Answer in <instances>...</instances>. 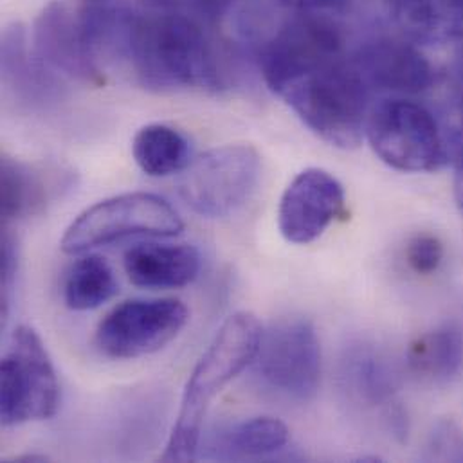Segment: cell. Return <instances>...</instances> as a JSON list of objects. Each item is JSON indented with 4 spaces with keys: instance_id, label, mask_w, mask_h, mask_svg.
<instances>
[{
    "instance_id": "cell-8",
    "label": "cell",
    "mask_w": 463,
    "mask_h": 463,
    "mask_svg": "<svg viewBox=\"0 0 463 463\" xmlns=\"http://www.w3.org/2000/svg\"><path fill=\"white\" fill-rule=\"evenodd\" d=\"M254 370L265 388L285 399H314L321 383V343L314 325L301 317L272 323L263 330Z\"/></svg>"
},
{
    "instance_id": "cell-18",
    "label": "cell",
    "mask_w": 463,
    "mask_h": 463,
    "mask_svg": "<svg viewBox=\"0 0 463 463\" xmlns=\"http://www.w3.org/2000/svg\"><path fill=\"white\" fill-rule=\"evenodd\" d=\"M132 156L146 175L168 177L188 168L192 163V146L188 137L175 127L150 123L136 134Z\"/></svg>"
},
{
    "instance_id": "cell-15",
    "label": "cell",
    "mask_w": 463,
    "mask_h": 463,
    "mask_svg": "<svg viewBox=\"0 0 463 463\" xmlns=\"http://www.w3.org/2000/svg\"><path fill=\"white\" fill-rule=\"evenodd\" d=\"M402 36L420 45L463 40V0H384Z\"/></svg>"
},
{
    "instance_id": "cell-27",
    "label": "cell",
    "mask_w": 463,
    "mask_h": 463,
    "mask_svg": "<svg viewBox=\"0 0 463 463\" xmlns=\"http://www.w3.org/2000/svg\"><path fill=\"white\" fill-rule=\"evenodd\" d=\"M455 83L463 87V47L460 54H458L457 65H455Z\"/></svg>"
},
{
    "instance_id": "cell-12",
    "label": "cell",
    "mask_w": 463,
    "mask_h": 463,
    "mask_svg": "<svg viewBox=\"0 0 463 463\" xmlns=\"http://www.w3.org/2000/svg\"><path fill=\"white\" fill-rule=\"evenodd\" d=\"M350 60L372 92L415 96L431 89L437 78L430 60L406 40L373 38Z\"/></svg>"
},
{
    "instance_id": "cell-22",
    "label": "cell",
    "mask_w": 463,
    "mask_h": 463,
    "mask_svg": "<svg viewBox=\"0 0 463 463\" xmlns=\"http://www.w3.org/2000/svg\"><path fill=\"white\" fill-rule=\"evenodd\" d=\"M424 460L463 462V430L455 420L440 419L433 424L426 440Z\"/></svg>"
},
{
    "instance_id": "cell-14",
    "label": "cell",
    "mask_w": 463,
    "mask_h": 463,
    "mask_svg": "<svg viewBox=\"0 0 463 463\" xmlns=\"http://www.w3.org/2000/svg\"><path fill=\"white\" fill-rule=\"evenodd\" d=\"M0 210L4 224L20 222L40 215L61 190V174L47 172L42 166L29 165L4 156L0 165Z\"/></svg>"
},
{
    "instance_id": "cell-1",
    "label": "cell",
    "mask_w": 463,
    "mask_h": 463,
    "mask_svg": "<svg viewBox=\"0 0 463 463\" xmlns=\"http://www.w3.org/2000/svg\"><path fill=\"white\" fill-rule=\"evenodd\" d=\"M83 13L98 56L116 54L145 87L217 90L224 85L213 45L195 20L103 4H92Z\"/></svg>"
},
{
    "instance_id": "cell-4",
    "label": "cell",
    "mask_w": 463,
    "mask_h": 463,
    "mask_svg": "<svg viewBox=\"0 0 463 463\" xmlns=\"http://www.w3.org/2000/svg\"><path fill=\"white\" fill-rule=\"evenodd\" d=\"M366 137L375 156L399 172H437L449 161L448 137L433 112L402 98L370 110Z\"/></svg>"
},
{
    "instance_id": "cell-23",
    "label": "cell",
    "mask_w": 463,
    "mask_h": 463,
    "mask_svg": "<svg viewBox=\"0 0 463 463\" xmlns=\"http://www.w3.org/2000/svg\"><path fill=\"white\" fill-rule=\"evenodd\" d=\"M444 243L435 234H417L406 245V261L408 265L422 276L437 272L444 261Z\"/></svg>"
},
{
    "instance_id": "cell-11",
    "label": "cell",
    "mask_w": 463,
    "mask_h": 463,
    "mask_svg": "<svg viewBox=\"0 0 463 463\" xmlns=\"http://www.w3.org/2000/svg\"><path fill=\"white\" fill-rule=\"evenodd\" d=\"M343 184L326 170L307 168L285 188L278 208V228L290 243L317 240L345 215Z\"/></svg>"
},
{
    "instance_id": "cell-5",
    "label": "cell",
    "mask_w": 463,
    "mask_h": 463,
    "mask_svg": "<svg viewBox=\"0 0 463 463\" xmlns=\"http://www.w3.org/2000/svg\"><path fill=\"white\" fill-rule=\"evenodd\" d=\"M184 230L179 213L168 201L154 194H123L105 199L83 213L67 228L61 249L67 254H81L130 236H177Z\"/></svg>"
},
{
    "instance_id": "cell-24",
    "label": "cell",
    "mask_w": 463,
    "mask_h": 463,
    "mask_svg": "<svg viewBox=\"0 0 463 463\" xmlns=\"http://www.w3.org/2000/svg\"><path fill=\"white\" fill-rule=\"evenodd\" d=\"M2 261H0V283H2V317L5 319L9 314L11 294L18 270V245L14 236L9 232L7 226L2 234Z\"/></svg>"
},
{
    "instance_id": "cell-16",
    "label": "cell",
    "mask_w": 463,
    "mask_h": 463,
    "mask_svg": "<svg viewBox=\"0 0 463 463\" xmlns=\"http://www.w3.org/2000/svg\"><path fill=\"white\" fill-rule=\"evenodd\" d=\"M288 444V428L272 417L234 422L213 437L212 457L219 460L267 458Z\"/></svg>"
},
{
    "instance_id": "cell-26",
    "label": "cell",
    "mask_w": 463,
    "mask_h": 463,
    "mask_svg": "<svg viewBox=\"0 0 463 463\" xmlns=\"http://www.w3.org/2000/svg\"><path fill=\"white\" fill-rule=\"evenodd\" d=\"M278 2L298 11H314V9H321L334 4V0H278Z\"/></svg>"
},
{
    "instance_id": "cell-17",
    "label": "cell",
    "mask_w": 463,
    "mask_h": 463,
    "mask_svg": "<svg viewBox=\"0 0 463 463\" xmlns=\"http://www.w3.org/2000/svg\"><path fill=\"white\" fill-rule=\"evenodd\" d=\"M27 34L20 24L5 27L2 36V76L5 85L29 103H42L54 92L51 71L27 47Z\"/></svg>"
},
{
    "instance_id": "cell-20",
    "label": "cell",
    "mask_w": 463,
    "mask_h": 463,
    "mask_svg": "<svg viewBox=\"0 0 463 463\" xmlns=\"http://www.w3.org/2000/svg\"><path fill=\"white\" fill-rule=\"evenodd\" d=\"M61 288L65 305L71 310L85 312L110 301L118 292V279L105 258L87 254L67 269Z\"/></svg>"
},
{
    "instance_id": "cell-2",
    "label": "cell",
    "mask_w": 463,
    "mask_h": 463,
    "mask_svg": "<svg viewBox=\"0 0 463 463\" xmlns=\"http://www.w3.org/2000/svg\"><path fill=\"white\" fill-rule=\"evenodd\" d=\"M272 92L335 148H357L366 136L372 90L350 58L337 56L305 67L279 81Z\"/></svg>"
},
{
    "instance_id": "cell-3",
    "label": "cell",
    "mask_w": 463,
    "mask_h": 463,
    "mask_svg": "<svg viewBox=\"0 0 463 463\" xmlns=\"http://www.w3.org/2000/svg\"><path fill=\"white\" fill-rule=\"evenodd\" d=\"M261 335L263 328L250 312H236L224 321L186 384L181 411L163 455L165 462L195 460L212 402L254 363Z\"/></svg>"
},
{
    "instance_id": "cell-19",
    "label": "cell",
    "mask_w": 463,
    "mask_h": 463,
    "mask_svg": "<svg viewBox=\"0 0 463 463\" xmlns=\"http://www.w3.org/2000/svg\"><path fill=\"white\" fill-rule=\"evenodd\" d=\"M410 370L435 384L451 381L462 368L463 332L457 325H444L426 332L408 350Z\"/></svg>"
},
{
    "instance_id": "cell-13",
    "label": "cell",
    "mask_w": 463,
    "mask_h": 463,
    "mask_svg": "<svg viewBox=\"0 0 463 463\" xmlns=\"http://www.w3.org/2000/svg\"><path fill=\"white\" fill-rule=\"evenodd\" d=\"M125 272L136 287L181 288L201 272V254L190 243H137L125 252Z\"/></svg>"
},
{
    "instance_id": "cell-10",
    "label": "cell",
    "mask_w": 463,
    "mask_h": 463,
    "mask_svg": "<svg viewBox=\"0 0 463 463\" xmlns=\"http://www.w3.org/2000/svg\"><path fill=\"white\" fill-rule=\"evenodd\" d=\"M33 54L51 72L90 85L105 81L83 9L76 11L61 2L47 4L34 20Z\"/></svg>"
},
{
    "instance_id": "cell-7",
    "label": "cell",
    "mask_w": 463,
    "mask_h": 463,
    "mask_svg": "<svg viewBox=\"0 0 463 463\" xmlns=\"http://www.w3.org/2000/svg\"><path fill=\"white\" fill-rule=\"evenodd\" d=\"M260 175L261 159L256 148L224 145L188 165L179 183V194L197 215L224 219L250 201Z\"/></svg>"
},
{
    "instance_id": "cell-21",
    "label": "cell",
    "mask_w": 463,
    "mask_h": 463,
    "mask_svg": "<svg viewBox=\"0 0 463 463\" xmlns=\"http://www.w3.org/2000/svg\"><path fill=\"white\" fill-rule=\"evenodd\" d=\"M343 375L350 392L361 401L383 404L393 397L395 375L388 363L373 348H352L345 359Z\"/></svg>"
},
{
    "instance_id": "cell-6",
    "label": "cell",
    "mask_w": 463,
    "mask_h": 463,
    "mask_svg": "<svg viewBox=\"0 0 463 463\" xmlns=\"http://www.w3.org/2000/svg\"><path fill=\"white\" fill-rule=\"evenodd\" d=\"M60 408V383L40 335L29 326L13 332L0 366L2 426L47 420Z\"/></svg>"
},
{
    "instance_id": "cell-9",
    "label": "cell",
    "mask_w": 463,
    "mask_h": 463,
    "mask_svg": "<svg viewBox=\"0 0 463 463\" xmlns=\"http://www.w3.org/2000/svg\"><path fill=\"white\" fill-rule=\"evenodd\" d=\"M188 319V307L181 299H128L101 319L96 345L107 357L139 359L170 345Z\"/></svg>"
},
{
    "instance_id": "cell-25",
    "label": "cell",
    "mask_w": 463,
    "mask_h": 463,
    "mask_svg": "<svg viewBox=\"0 0 463 463\" xmlns=\"http://www.w3.org/2000/svg\"><path fill=\"white\" fill-rule=\"evenodd\" d=\"M457 172H455V197L463 215V146L455 150Z\"/></svg>"
}]
</instances>
